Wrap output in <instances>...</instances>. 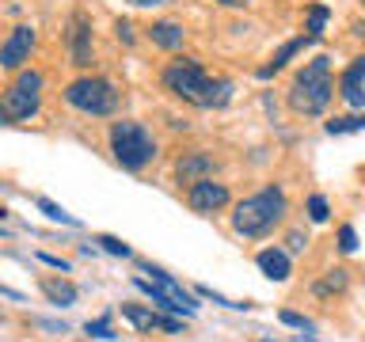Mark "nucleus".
<instances>
[{
    "label": "nucleus",
    "instance_id": "nucleus-1",
    "mask_svg": "<svg viewBox=\"0 0 365 342\" xmlns=\"http://www.w3.org/2000/svg\"><path fill=\"white\" fill-rule=\"evenodd\" d=\"M160 80H164V88L175 99L190 103V107H202V110L225 107V103L232 99V84H228V80H213L194 57H175V61H168Z\"/></svg>",
    "mask_w": 365,
    "mask_h": 342
},
{
    "label": "nucleus",
    "instance_id": "nucleus-2",
    "mask_svg": "<svg viewBox=\"0 0 365 342\" xmlns=\"http://www.w3.org/2000/svg\"><path fill=\"white\" fill-rule=\"evenodd\" d=\"M331 91H335V84H331V57L319 53L297 73L293 88H289V107L297 114H304V118H316V114L327 110Z\"/></svg>",
    "mask_w": 365,
    "mask_h": 342
},
{
    "label": "nucleus",
    "instance_id": "nucleus-3",
    "mask_svg": "<svg viewBox=\"0 0 365 342\" xmlns=\"http://www.w3.org/2000/svg\"><path fill=\"white\" fill-rule=\"evenodd\" d=\"M282 217H285V194H282V187H262L259 194H251V198H244L236 205L232 228L240 236L255 239V236H267Z\"/></svg>",
    "mask_w": 365,
    "mask_h": 342
},
{
    "label": "nucleus",
    "instance_id": "nucleus-4",
    "mask_svg": "<svg viewBox=\"0 0 365 342\" xmlns=\"http://www.w3.org/2000/svg\"><path fill=\"white\" fill-rule=\"evenodd\" d=\"M110 152H114V160H118L125 171H141L145 164H153L156 141H153V133H148L141 122L122 118V122L110 125Z\"/></svg>",
    "mask_w": 365,
    "mask_h": 342
},
{
    "label": "nucleus",
    "instance_id": "nucleus-5",
    "mask_svg": "<svg viewBox=\"0 0 365 342\" xmlns=\"http://www.w3.org/2000/svg\"><path fill=\"white\" fill-rule=\"evenodd\" d=\"M42 103V76L27 68V73H19L11 80V88L0 95V122H23L31 118L34 110H38Z\"/></svg>",
    "mask_w": 365,
    "mask_h": 342
},
{
    "label": "nucleus",
    "instance_id": "nucleus-6",
    "mask_svg": "<svg viewBox=\"0 0 365 342\" xmlns=\"http://www.w3.org/2000/svg\"><path fill=\"white\" fill-rule=\"evenodd\" d=\"M65 103L84 114H110L118 107V91H114L110 80L103 76H80L65 88Z\"/></svg>",
    "mask_w": 365,
    "mask_h": 342
},
{
    "label": "nucleus",
    "instance_id": "nucleus-7",
    "mask_svg": "<svg viewBox=\"0 0 365 342\" xmlns=\"http://www.w3.org/2000/svg\"><path fill=\"white\" fill-rule=\"evenodd\" d=\"M145 274H153V278H137V289H145L153 301L164 308V312H182V316H194V296L182 289V285L171 278V274L156 270V266H145Z\"/></svg>",
    "mask_w": 365,
    "mask_h": 342
},
{
    "label": "nucleus",
    "instance_id": "nucleus-8",
    "mask_svg": "<svg viewBox=\"0 0 365 342\" xmlns=\"http://www.w3.org/2000/svg\"><path fill=\"white\" fill-rule=\"evenodd\" d=\"M65 42H68V61H73L76 68H88L91 65V23H88L84 11H73Z\"/></svg>",
    "mask_w": 365,
    "mask_h": 342
},
{
    "label": "nucleus",
    "instance_id": "nucleus-9",
    "mask_svg": "<svg viewBox=\"0 0 365 342\" xmlns=\"http://www.w3.org/2000/svg\"><path fill=\"white\" fill-rule=\"evenodd\" d=\"M187 202L194 213H217L221 205H228V187L225 182H213V179H198V182H190Z\"/></svg>",
    "mask_w": 365,
    "mask_h": 342
},
{
    "label": "nucleus",
    "instance_id": "nucleus-10",
    "mask_svg": "<svg viewBox=\"0 0 365 342\" xmlns=\"http://www.w3.org/2000/svg\"><path fill=\"white\" fill-rule=\"evenodd\" d=\"M122 316L130 319L137 331H168V335H179V331H182V319L160 316V312H153V308H141V304H122Z\"/></svg>",
    "mask_w": 365,
    "mask_h": 342
},
{
    "label": "nucleus",
    "instance_id": "nucleus-11",
    "mask_svg": "<svg viewBox=\"0 0 365 342\" xmlns=\"http://www.w3.org/2000/svg\"><path fill=\"white\" fill-rule=\"evenodd\" d=\"M34 50V31L31 27H16L8 34V42L0 46V68H19Z\"/></svg>",
    "mask_w": 365,
    "mask_h": 342
},
{
    "label": "nucleus",
    "instance_id": "nucleus-12",
    "mask_svg": "<svg viewBox=\"0 0 365 342\" xmlns=\"http://www.w3.org/2000/svg\"><path fill=\"white\" fill-rule=\"evenodd\" d=\"M339 91H342V99L350 103V107H365V57H354L350 68L339 76Z\"/></svg>",
    "mask_w": 365,
    "mask_h": 342
},
{
    "label": "nucleus",
    "instance_id": "nucleus-13",
    "mask_svg": "<svg viewBox=\"0 0 365 342\" xmlns=\"http://www.w3.org/2000/svg\"><path fill=\"white\" fill-rule=\"evenodd\" d=\"M213 171H217V160H213V156H205V152H190V156H182L179 164H175V175H179V182L213 179Z\"/></svg>",
    "mask_w": 365,
    "mask_h": 342
},
{
    "label": "nucleus",
    "instance_id": "nucleus-14",
    "mask_svg": "<svg viewBox=\"0 0 365 342\" xmlns=\"http://www.w3.org/2000/svg\"><path fill=\"white\" fill-rule=\"evenodd\" d=\"M259 270L267 274L270 281H285L293 274V266H289V255L285 251H278V247H267V251H259Z\"/></svg>",
    "mask_w": 365,
    "mask_h": 342
},
{
    "label": "nucleus",
    "instance_id": "nucleus-15",
    "mask_svg": "<svg viewBox=\"0 0 365 342\" xmlns=\"http://www.w3.org/2000/svg\"><path fill=\"white\" fill-rule=\"evenodd\" d=\"M153 42L156 46H164V50H179L182 46V27L179 23H171V19H160V23H153Z\"/></svg>",
    "mask_w": 365,
    "mask_h": 342
},
{
    "label": "nucleus",
    "instance_id": "nucleus-16",
    "mask_svg": "<svg viewBox=\"0 0 365 342\" xmlns=\"http://www.w3.org/2000/svg\"><path fill=\"white\" fill-rule=\"evenodd\" d=\"M308 42H312V38H308V34H304V38H289V42H285L282 50H278V53H274V61H270L267 68H259V76H262V80H267V76H274V73H278V68H282L285 61H289L293 53H301Z\"/></svg>",
    "mask_w": 365,
    "mask_h": 342
},
{
    "label": "nucleus",
    "instance_id": "nucleus-17",
    "mask_svg": "<svg viewBox=\"0 0 365 342\" xmlns=\"http://www.w3.org/2000/svg\"><path fill=\"white\" fill-rule=\"evenodd\" d=\"M42 293L50 296L53 304H73L76 301V285L73 281H61V278H42Z\"/></svg>",
    "mask_w": 365,
    "mask_h": 342
},
{
    "label": "nucleus",
    "instance_id": "nucleus-18",
    "mask_svg": "<svg viewBox=\"0 0 365 342\" xmlns=\"http://www.w3.org/2000/svg\"><path fill=\"white\" fill-rule=\"evenodd\" d=\"M346 270H342V266H335V270H327L324 274V278H319L316 281V296H331V293H342V289H346Z\"/></svg>",
    "mask_w": 365,
    "mask_h": 342
},
{
    "label": "nucleus",
    "instance_id": "nucleus-19",
    "mask_svg": "<svg viewBox=\"0 0 365 342\" xmlns=\"http://www.w3.org/2000/svg\"><path fill=\"white\" fill-rule=\"evenodd\" d=\"M365 130V114H346V118H331L327 122V133L335 137V133H358Z\"/></svg>",
    "mask_w": 365,
    "mask_h": 342
},
{
    "label": "nucleus",
    "instance_id": "nucleus-20",
    "mask_svg": "<svg viewBox=\"0 0 365 342\" xmlns=\"http://www.w3.org/2000/svg\"><path fill=\"white\" fill-rule=\"evenodd\" d=\"M34 205H38V209H42L46 217H50V221H61V224H68V228H76V224H80V221H76L73 213H65L61 205H57V202H50V198H38Z\"/></svg>",
    "mask_w": 365,
    "mask_h": 342
},
{
    "label": "nucleus",
    "instance_id": "nucleus-21",
    "mask_svg": "<svg viewBox=\"0 0 365 342\" xmlns=\"http://www.w3.org/2000/svg\"><path fill=\"white\" fill-rule=\"evenodd\" d=\"M324 23H327V8L324 4H312L308 8V38H319V34H324Z\"/></svg>",
    "mask_w": 365,
    "mask_h": 342
},
{
    "label": "nucleus",
    "instance_id": "nucleus-22",
    "mask_svg": "<svg viewBox=\"0 0 365 342\" xmlns=\"http://www.w3.org/2000/svg\"><path fill=\"white\" fill-rule=\"evenodd\" d=\"M96 244L107 251V255H118V259H130V244H122L118 236H99Z\"/></svg>",
    "mask_w": 365,
    "mask_h": 342
},
{
    "label": "nucleus",
    "instance_id": "nucleus-23",
    "mask_svg": "<svg viewBox=\"0 0 365 342\" xmlns=\"http://www.w3.org/2000/svg\"><path fill=\"white\" fill-rule=\"evenodd\" d=\"M308 217H312L316 224L327 221V198L324 194H312V198H308Z\"/></svg>",
    "mask_w": 365,
    "mask_h": 342
},
{
    "label": "nucleus",
    "instance_id": "nucleus-24",
    "mask_svg": "<svg viewBox=\"0 0 365 342\" xmlns=\"http://www.w3.org/2000/svg\"><path fill=\"white\" fill-rule=\"evenodd\" d=\"M282 323H289V327H297V331H316L312 319H304V316H297V312H282Z\"/></svg>",
    "mask_w": 365,
    "mask_h": 342
},
{
    "label": "nucleus",
    "instance_id": "nucleus-25",
    "mask_svg": "<svg viewBox=\"0 0 365 342\" xmlns=\"http://www.w3.org/2000/svg\"><path fill=\"white\" fill-rule=\"evenodd\" d=\"M339 247H342V251H354V247H358V232H354L350 224L339 228Z\"/></svg>",
    "mask_w": 365,
    "mask_h": 342
},
{
    "label": "nucleus",
    "instance_id": "nucleus-26",
    "mask_svg": "<svg viewBox=\"0 0 365 342\" xmlns=\"http://www.w3.org/2000/svg\"><path fill=\"white\" fill-rule=\"evenodd\" d=\"M88 335H99V338H114V335H110V319L103 316V319H96V323H88Z\"/></svg>",
    "mask_w": 365,
    "mask_h": 342
},
{
    "label": "nucleus",
    "instance_id": "nucleus-27",
    "mask_svg": "<svg viewBox=\"0 0 365 342\" xmlns=\"http://www.w3.org/2000/svg\"><path fill=\"white\" fill-rule=\"evenodd\" d=\"M289 247H293V251H304V247H308V236H304V232H289Z\"/></svg>",
    "mask_w": 365,
    "mask_h": 342
},
{
    "label": "nucleus",
    "instance_id": "nucleus-28",
    "mask_svg": "<svg viewBox=\"0 0 365 342\" xmlns=\"http://www.w3.org/2000/svg\"><path fill=\"white\" fill-rule=\"evenodd\" d=\"M118 38L122 42H133V27H130V23H118Z\"/></svg>",
    "mask_w": 365,
    "mask_h": 342
},
{
    "label": "nucleus",
    "instance_id": "nucleus-29",
    "mask_svg": "<svg viewBox=\"0 0 365 342\" xmlns=\"http://www.w3.org/2000/svg\"><path fill=\"white\" fill-rule=\"evenodd\" d=\"M130 4H137V8H156V4H168V0H130Z\"/></svg>",
    "mask_w": 365,
    "mask_h": 342
},
{
    "label": "nucleus",
    "instance_id": "nucleus-30",
    "mask_svg": "<svg viewBox=\"0 0 365 342\" xmlns=\"http://www.w3.org/2000/svg\"><path fill=\"white\" fill-rule=\"evenodd\" d=\"M217 4H225V8H244L247 0H217Z\"/></svg>",
    "mask_w": 365,
    "mask_h": 342
},
{
    "label": "nucleus",
    "instance_id": "nucleus-31",
    "mask_svg": "<svg viewBox=\"0 0 365 342\" xmlns=\"http://www.w3.org/2000/svg\"><path fill=\"white\" fill-rule=\"evenodd\" d=\"M354 31H358V34H361V38H365V23H358V27H354Z\"/></svg>",
    "mask_w": 365,
    "mask_h": 342
},
{
    "label": "nucleus",
    "instance_id": "nucleus-32",
    "mask_svg": "<svg viewBox=\"0 0 365 342\" xmlns=\"http://www.w3.org/2000/svg\"><path fill=\"white\" fill-rule=\"evenodd\" d=\"M361 4H365V0H361Z\"/></svg>",
    "mask_w": 365,
    "mask_h": 342
}]
</instances>
